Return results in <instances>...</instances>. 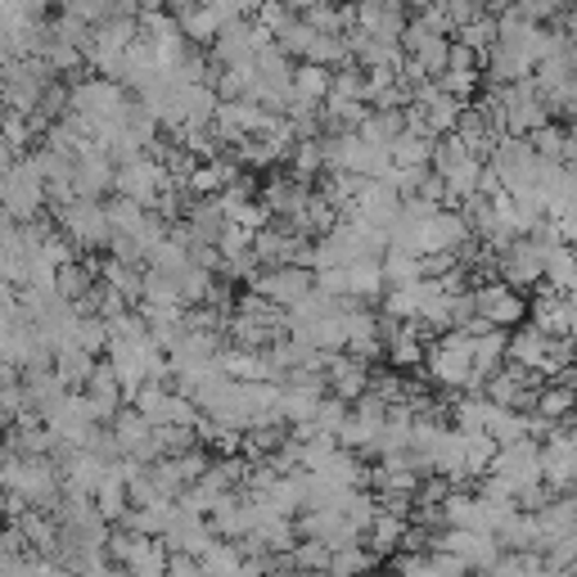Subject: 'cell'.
Here are the masks:
<instances>
[{
    "label": "cell",
    "mask_w": 577,
    "mask_h": 577,
    "mask_svg": "<svg viewBox=\"0 0 577 577\" xmlns=\"http://www.w3.org/2000/svg\"><path fill=\"white\" fill-rule=\"evenodd\" d=\"M109 555L131 577H168V568H172V550L163 541H154V537H126V533H118L109 541Z\"/></svg>",
    "instance_id": "obj_1"
},
{
    "label": "cell",
    "mask_w": 577,
    "mask_h": 577,
    "mask_svg": "<svg viewBox=\"0 0 577 577\" xmlns=\"http://www.w3.org/2000/svg\"><path fill=\"white\" fill-rule=\"evenodd\" d=\"M397 546H406V524L397 515H375V524H371V550L375 555H397Z\"/></svg>",
    "instance_id": "obj_5"
},
{
    "label": "cell",
    "mask_w": 577,
    "mask_h": 577,
    "mask_svg": "<svg viewBox=\"0 0 577 577\" xmlns=\"http://www.w3.org/2000/svg\"><path fill=\"white\" fill-rule=\"evenodd\" d=\"M100 515H104V519H118V515H122V492H118V487H104V492H100Z\"/></svg>",
    "instance_id": "obj_8"
},
{
    "label": "cell",
    "mask_w": 577,
    "mask_h": 577,
    "mask_svg": "<svg viewBox=\"0 0 577 577\" xmlns=\"http://www.w3.org/2000/svg\"><path fill=\"white\" fill-rule=\"evenodd\" d=\"M216 541H212V533L199 524V515H176L172 519V528H168V550L172 555H194V559H203L207 550H212Z\"/></svg>",
    "instance_id": "obj_3"
},
{
    "label": "cell",
    "mask_w": 577,
    "mask_h": 577,
    "mask_svg": "<svg viewBox=\"0 0 577 577\" xmlns=\"http://www.w3.org/2000/svg\"><path fill=\"white\" fill-rule=\"evenodd\" d=\"M371 568H375V550L366 546H343L330 559V577H366Z\"/></svg>",
    "instance_id": "obj_6"
},
{
    "label": "cell",
    "mask_w": 577,
    "mask_h": 577,
    "mask_svg": "<svg viewBox=\"0 0 577 577\" xmlns=\"http://www.w3.org/2000/svg\"><path fill=\"white\" fill-rule=\"evenodd\" d=\"M428 550H452V555H460L469 568H487V573L500 564V541H492L487 533H465V528H452V533H443V537H433Z\"/></svg>",
    "instance_id": "obj_2"
},
{
    "label": "cell",
    "mask_w": 577,
    "mask_h": 577,
    "mask_svg": "<svg viewBox=\"0 0 577 577\" xmlns=\"http://www.w3.org/2000/svg\"><path fill=\"white\" fill-rule=\"evenodd\" d=\"M203 573L207 577H240L244 573V564H249V555H244V546H231V541H216L203 559Z\"/></svg>",
    "instance_id": "obj_4"
},
{
    "label": "cell",
    "mask_w": 577,
    "mask_h": 577,
    "mask_svg": "<svg viewBox=\"0 0 577 577\" xmlns=\"http://www.w3.org/2000/svg\"><path fill=\"white\" fill-rule=\"evenodd\" d=\"M59 577H87V573H59Z\"/></svg>",
    "instance_id": "obj_9"
},
{
    "label": "cell",
    "mask_w": 577,
    "mask_h": 577,
    "mask_svg": "<svg viewBox=\"0 0 577 577\" xmlns=\"http://www.w3.org/2000/svg\"><path fill=\"white\" fill-rule=\"evenodd\" d=\"M330 559H334V550L325 541H298L294 550H288V564L303 568V573H330Z\"/></svg>",
    "instance_id": "obj_7"
}]
</instances>
